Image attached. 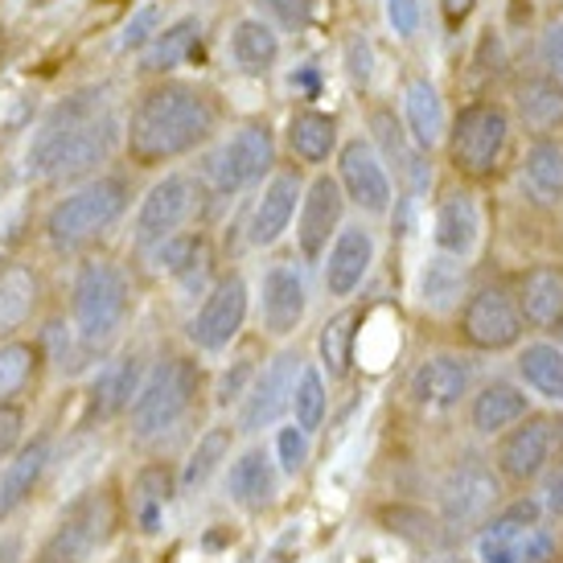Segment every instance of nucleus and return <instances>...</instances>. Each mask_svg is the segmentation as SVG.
Returning a JSON list of instances; mask_svg holds the SVG:
<instances>
[{
	"label": "nucleus",
	"mask_w": 563,
	"mask_h": 563,
	"mask_svg": "<svg viewBox=\"0 0 563 563\" xmlns=\"http://www.w3.org/2000/svg\"><path fill=\"white\" fill-rule=\"evenodd\" d=\"M527 329H555L563 317V264H534L515 284Z\"/></svg>",
	"instance_id": "7c9ffc66"
},
{
	"label": "nucleus",
	"mask_w": 563,
	"mask_h": 563,
	"mask_svg": "<svg viewBox=\"0 0 563 563\" xmlns=\"http://www.w3.org/2000/svg\"><path fill=\"white\" fill-rule=\"evenodd\" d=\"M222 132V99L206 82L144 79L124 111V157L136 169H165L202 153Z\"/></svg>",
	"instance_id": "f257e3e1"
},
{
	"label": "nucleus",
	"mask_w": 563,
	"mask_h": 563,
	"mask_svg": "<svg viewBox=\"0 0 563 563\" xmlns=\"http://www.w3.org/2000/svg\"><path fill=\"white\" fill-rule=\"evenodd\" d=\"M342 63H345V75L354 87H371L375 82V46H371V37L366 33H350L342 42Z\"/></svg>",
	"instance_id": "de8ad7c7"
},
{
	"label": "nucleus",
	"mask_w": 563,
	"mask_h": 563,
	"mask_svg": "<svg viewBox=\"0 0 563 563\" xmlns=\"http://www.w3.org/2000/svg\"><path fill=\"white\" fill-rule=\"evenodd\" d=\"M543 522V510L534 498H518L510 506H501L482 522V534H477V555L482 563H515L518 539L527 527Z\"/></svg>",
	"instance_id": "473e14b6"
},
{
	"label": "nucleus",
	"mask_w": 563,
	"mask_h": 563,
	"mask_svg": "<svg viewBox=\"0 0 563 563\" xmlns=\"http://www.w3.org/2000/svg\"><path fill=\"white\" fill-rule=\"evenodd\" d=\"M144 371H148L144 354H136V350H128L120 358H111L108 366H99L91 391H87V420L108 423L128 416V407H132V399H136L144 383Z\"/></svg>",
	"instance_id": "393cba45"
},
{
	"label": "nucleus",
	"mask_w": 563,
	"mask_h": 563,
	"mask_svg": "<svg viewBox=\"0 0 563 563\" xmlns=\"http://www.w3.org/2000/svg\"><path fill=\"white\" fill-rule=\"evenodd\" d=\"M239 563H251V560H239Z\"/></svg>",
	"instance_id": "13d9d810"
},
{
	"label": "nucleus",
	"mask_w": 563,
	"mask_h": 563,
	"mask_svg": "<svg viewBox=\"0 0 563 563\" xmlns=\"http://www.w3.org/2000/svg\"><path fill=\"white\" fill-rule=\"evenodd\" d=\"M305 358H300V350H280V354H272V358L255 371V383L247 387V395L239 399L235 407V432L239 437H260L267 428H276V423L288 416V404H292V387H297V375Z\"/></svg>",
	"instance_id": "2eb2a0df"
},
{
	"label": "nucleus",
	"mask_w": 563,
	"mask_h": 563,
	"mask_svg": "<svg viewBox=\"0 0 563 563\" xmlns=\"http://www.w3.org/2000/svg\"><path fill=\"white\" fill-rule=\"evenodd\" d=\"M70 329L79 338L82 354L95 358L103 354L120 333H124L128 317H132V280L128 267L111 255H95L87 251L82 264H75L70 276Z\"/></svg>",
	"instance_id": "20e7f679"
},
{
	"label": "nucleus",
	"mask_w": 563,
	"mask_h": 563,
	"mask_svg": "<svg viewBox=\"0 0 563 563\" xmlns=\"http://www.w3.org/2000/svg\"><path fill=\"white\" fill-rule=\"evenodd\" d=\"M362 309L358 305H345L329 317L321 333H317V366L329 383H345L354 375V350H358V333H362Z\"/></svg>",
	"instance_id": "f704fd0d"
},
{
	"label": "nucleus",
	"mask_w": 563,
	"mask_h": 563,
	"mask_svg": "<svg viewBox=\"0 0 563 563\" xmlns=\"http://www.w3.org/2000/svg\"><path fill=\"white\" fill-rule=\"evenodd\" d=\"M515 563H560V539H555L543 522H534V527H527L522 539H518Z\"/></svg>",
	"instance_id": "8fccbe9b"
},
{
	"label": "nucleus",
	"mask_w": 563,
	"mask_h": 563,
	"mask_svg": "<svg viewBox=\"0 0 563 563\" xmlns=\"http://www.w3.org/2000/svg\"><path fill=\"white\" fill-rule=\"evenodd\" d=\"M300 194H305V165H284V169H276L272 177H267L264 186H260V194H255L251 214H247L251 247L255 251L276 247V243L292 231Z\"/></svg>",
	"instance_id": "a211bd4d"
},
{
	"label": "nucleus",
	"mask_w": 563,
	"mask_h": 563,
	"mask_svg": "<svg viewBox=\"0 0 563 563\" xmlns=\"http://www.w3.org/2000/svg\"><path fill=\"white\" fill-rule=\"evenodd\" d=\"M473 395V362L465 354H428V358L411 371L407 378V399L411 407H420L428 416L437 411H453Z\"/></svg>",
	"instance_id": "aec40b11"
},
{
	"label": "nucleus",
	"mask_w": 563,
	"mask_h": 563,
	"mask_svg": "<svg viewBox=\"0 0 563 563\" xmlns=\"http://www.w3.org/2000/svg\"><path fill=\"white\" fill-rule=\"evenodd\" d=\"M420 309L432 317H449L461 309V300L470 297V260L456 255H428V264L420 272Z\"/></svg>",
	"instance_id": "2f4dec72"
},
{
	"label": "nucleus",
	"mask_w": 563,
	"mask_h": 563,
	"mask_svg": "<svg viewBox=\"0 0 563 563\" xmlns=\"http://www.w3.org/2000/svg\"><path fill=\"white\" fill-rule=\"evenodd\" d=\"M288 416L297 428H305L309 437L321 432V423L329 416V378L321 375L317 362H305L297 375V387H292V404H288Z\"/></svg>",
	"instance_id": "37998d69"
},
{
	"label": "nucleus",
	"mask_w": 563,
	"mask_h": 563,
	"mask_svg": "<svg viewBox=\"0 0 563 563\" xmlns=\"http://www.w3.org/2000/svg\"><path fill=\"white\" fill-rule=\"evenodd\" d=\"M309 440L313 437L297 423H276V465H280L284 477H300L309 470V456H313Z\"/></svg>",
	"instance_id": "c03bdc74"
},
{
	"label": "nucleus",
	"mask_w": 563,
	"mask_h": 563,
	"mask_svg": "<svg viewBox=\"0 0 563 563\" xmlns=\"http://www.w3.org/2000/svg\"><path fill=\"white\" fill-rule=\"evenodd\" d=\"M49 461H54V440H49L46 432L25 440V444L4 461V470H0V522L30 501V494L42 485V477H46Z\"/></svg>",
	"instance_id": "cd10ccee"
},
{
	"label": "nucleus",
	"mask_w": 563,
	"mask_h": 563,
	"mask_svg": "<svg viewBox=\"0 0 563 563\" xmlns=\"http://www.w3.org/2000/svg\"><path fill=\"white\" fill-rule=\"evenodd\" d=\"M383 13H387V25L399 42H411L423 25V4L420 0H383Z\"/></svg>",
	"instance_id": "3c124183"
},
{
	"label": "nucleus",
	"mask_w": 563,
	"mask_h": 563,
	"mask_svg": "<svg viewBox=\"0 0 563 563\" xmlns=\"http://www.w3.org/2000/svg\"><path fill=\"white\" fill-rule=\"evenodd\" d=\"M235 437H239L235 423H214V428H206L202 437H198V444L189 449L181 473H177V489H181V494H198V489H206L210 477L231 461Z\"/></svg>",
	"instance_id": "58836bf2"
},
{
	"label": "nucleus",
	"mask_w": 563,
	"mask_h": 563,
	"mask_svg": "<svg viewBox=\"0 0 563 563\" xmlns=\"http://www.w3.org/2000/svg\"><path fill=\"white\" fill-rule=\"evenodd\" d=\"M531 411V395L518 383H506V378H494V383H482L477 391L470 395V428L485 440H498L510 423H518Z\"/></svg>",
	"instance_id": "c756f323"
},
{
	"label": "nucleus",
	"mask_w": 563,
	"mask_h": 563,
	"mask_svg": "<svg viewBox=\"0 0 563 563\" xmlns=\"http://www.w3.org/2000/svg\"><path fill=\"white\" fill-rule=\"evenodd\" d=\"M115 522H120L115 494L111 489H87L82 498L66 506V515L58 518V527L49 531V539L37 551V563H91L95 551L108 548Z\"/></svg>",
	"instance_id": "1a4fd4ad"
},
{
	"label": "nucleus",
	"mask_w": 563,
	"mask_h": 563,
	"mask_svg": "<svg viewBox=\"0 0 563 563\" xmlns=\"http://www.w3.org/2000/svg\"><path fill=\"white\" fill-rule=\"evenodd\" d=\"M515 115L534 136H551L563 128V87L548 70L522 75L515 82Z\"/></svg>",
	"instance_id": "e433bc0d"
},
{
	"label": "nucleus",
	"mask_w": 563,
	"mask_h": 563,
	"mask_svg": "<svg viewBox=\"0 0 563 563\" xmlns=\"http://www.w3.org/2000/svg\"><path fill=\"white\" fill-rule=\"evenodd\" d=\"M522 189L534 206L563 202V141L534 136L522 153Z\"/></svg>",
	"instance_id": "4c0bfd02"
},
{
	"label": "nucleus",
	"mask_w": 563,
	"mask_h": 563,
	"mask_svg": "<svg viewBox=\"0 0 563 563\" xmlns=\"http://www.w3.org/2000/svg\"><path fill=\"white\" fill-rule=\"evenodd\" d=\"M432 247L456 260H473L482 247V202L470 181L449 186L432 210Z\"/></svg>",
	"instance_id": "4be33fe9"
},
{
	"label": "nucleus",
	"mask_w": 563,
	"mask_h": 563,
	"mask_svg": "<svg viewBox=\"0 0 563 563\" xmlns=\"http://www.w3.org/2000/svg\"><path fill=\"white\" fill-rule=\"evenodd\" d=\"M378 255L375 231L366 222H345L333 235V243L321 255V284L333 300H350L362 288V280L371 276Z\"/></svg>",
	"instance_id": "412c9836"
},
{
	"label": "nucleus",
	"mask_w": 563,
	"mask_h": 563,
	"mask_svg": "<svg viewBox=\"0 0 563 563\" xmlns=\"http://www.w3.org/2000/svg\"><path fill=\"white\" fill-rule=\"evenodd\" d=\"M157 33H161V4L148 0V4H141L136 13L128 16L124 33H120V49H124V54H141Z\"/></svg>",
	"instance_id": "09e8293b"
},
{
	"label": "nucleus",
	"mask_w": 563,
	"mask_h": 563,
	"mask_svg": "<svg viewBox=\"0 0 563 563\" xmlns=\"http://www.w3.org/2000/svg\"><path fill=\"white\" fill-rule=\"evenodd\" d=\"M510 108L498 99H473L449 120V136H444V153L449 165L461 181H489L498 177L501 157L510 148Z\"/></svg>",
	"instance_id": "0eeeda50"
},
{
	"label": "nucleus",
	"mask_w": 563,
	"mask_h": 563,
	"mask_svg": "<svg viewBox=\"0 0 563 563\" xmlns=\"http://www.w3.org/2000/svg\"><path fill=\"white\" fill-rule=\"evenodd\" d=\"M404 128L407 136H411V144L420 148V153H437L440 144H444V136H449V108H444V95H440V87L432 79H411L404 87Z\"/></svg>",
	"instance_id": "c85d7f7f"
},
{
	"label": "nucleus",
	"mask_w": 563,
	"mask_h": 563,
	"mask_svg": "<svg viewBox=\"0 0 563 563\" xmlns=\"http://www.w3.org/2000/svg\"><path fill=\"white\" fill-rule=\"evenodd\" d=\"M555 444H560V420L543 416V411H527L518 423H510L498 437L494 449V470L506 485L527 489L534 485L555 461Z\"/></svg>",
	"instance_id": "ddd939ff"
},
{
	"label": "nucleus",
	"mask_w": 563,
	"mask_h": 563,
	"mask_svg": "<svg viewBox=\"0 0 563 563\" xmlns=\"http://www.w3.org/2000/svg\"><path fill=\"white\" fill-rule=\"evenodd\" d=\"M309 317V280L292 260L264 267L260 280V325L272 342H288L297 338V329Z\"/></svg>",
	"instance_id": "6ab92c4d"
},
{
	"label": "nucleus",
	"mask_w": 563,
	"mask_h": 563,
	"mask_svg": "<svg viewBox=\"0 0 563 563\" xmlns=\"http://www.w3.org/2000/svg\"><path fill=\"white\" fill-rule=\"evenodd\" d=\"M222 485H227V498L235 501L239 510L260 515L280 494V465L272 461V453H267L264 444H247L243 453L227 461Z\"/></svg>",
	"instance_id": "5701e85b"
},
{
	"label": "nucleus",
	"mask_w": 563,
	"mask_h": 563,
	"mask_svg": "<svg viewBox=\"0 0 563 563\" xmlns=\"http://www.w3.org/2000/svg\"><path fill=\"white\" fill-rule=\"evenodd\" d=\"M25 444V407L0 404V461H9Z\"/></svg>",
	"instance_id": "603ef678"
},
{
	"label": "nucleus",
	"mask_w": 563,
	"mask_h": 563,
	"mask_svg": "<svg viewBox=\"0 0 563 563\" xmlns=\"http://www.w3.org/2000/svg\"><path fill=\"white\" fill-rule=\"evenodd\" d=\"M267 25H276L280 33H305L313 25L317 0H251Z\"/></svg>",
	"instance_id": "a18cd8bd"
},
{
	"label": "nucleus",
	"mask_w": 563,
	"mask_h": 563,
	"mask_svg": "<svg viewBox=\"0 0 563 563\" xmlns=\"http://www.w3.org/2000/svg\"><path fill=\"white\" fill-rule=\"evenodd\" d=\"M128 210H132V177L120 169H103L49 202L42 235L54 255H87Z\"/></svg>",
	"instance_id": "7ed1b4c3"
},
{
	"label": "nucleus",
	"mask_w": 563,
	"mask_h": 563,
	"mask_svg": "<svg viewBox=\"0 0 563 563\" xmlns=\"http://www.w3.org/2000/svg\"><path fill=\"white\" fill-rule=\"evenodd\" d=\"M206 387V371L198 354L173 350L144 371V383L128 407V432L132 440H161L177 432L194 416L198 395Z\"/></svg>",
	"instance_id": "39448f33"
},
{
	"label": "nucleus",
	"mask_w": 563,
	"mask_h": 563,
	"mask_svg": "<svg viewBox=\"0 0 563 563\" xmlns=\"http://www.w3.org/2000/svg\"><path fill=\"white\" fill-rule=\"evenodd\" d=\"M501 489H506V482L498 477V470L477 461V456L453 465V470L444 473V482H440V498H437L440 527H449V531H473V527H482L485 518L498 510Z\"/></svg>",
	"instance_id": "4468645a"
},
{
	"label": "nucleus",
	"mask_w": 563,
	"mask_h": 563,
	"mask_svg": "<svg viewBox=\"0 0 563 563\" xmlns=\"http://www.w3.org/2000/svg\"><path fill=\"white\" fill-rule=\"evenodd\" d=\"M555 333H560V342H555V345L563 350V317H560V325H555Z\"/></svg>",
	"instance_id": "4d7b16f0"
},
{
	"label": "nucleus",
	"mask_w": 563,
	"mask_h": 563,
	"mask_svg": "<svg viewBox=\"0 0 563 563\" xmlns=\"http://www.w3.org/2000/svg\"><path fill=\"white\" fill-rule=\"evenodd\" d=\"M198 42H202V16H173L169 25H161L157 37L141 49V66L136 70H141L144 79H165L177 66L189 63V54L198 49Z\"/></svg>",
	"instance_id": "72a5a7b5"
},
{
	"label": "nucleus",
	"mask_w": 563,
	"mask_h": 563,
	"mask_svg": "<svg viewBox=\"0 0 563 563\" xmlns=\"http://www.w3.org/2000/svg\"><path fill=\"white\" fill-rule=\"evenodd\" d=\"M144 260L153 264L157 276L186 284V288H194L198 276H206L210 264H214V255H210V239H206L202 231H177V235H169L165 243H157Z\"/></svg>",
	"instance_id": "c9c22d12"
},
{
	"label": "nucleus",
	"mask_w": 563,
	"mask_h": 563,
	"mask_svg": "<svg viewBox=\"0 0 563 563\" xmlns=\"http://www.w3.org/2000/svg\"><path fill=\"white\" fill-rule=\"evenodd\" d=\"M366 136L378 148L383 165L391 169L395 194L404 189L407 202H420L423 194L432 189V161H428V153H420L411 144L404 120L395 115V108H371V115H366Z\"/></svg>",
	"instance_id": "dca6fc26"
},
{
	"label": "nucleus",
	"mask_w": 563,
	"mask_h": 563,
	"mask_svg": "<svg viewBox=\"0 0 563 563\" xmlns=\"http://www.w3.org/2000/svg\"><path fill=\"white\" fill-rule=\"evenodd\" d=\"M440 9V21H444V30L449 33H461L470 25V16L477 13V0H437Z\"/></svg>",
	"instance_id": "5fc2aeb1"
},
{
	"label": "nucleus",
	"mask_w": 563,
	"mask_h": 563,
	"mask_svg": "<svg viewBox=\"0 0 563 563\" xmlns=\"http://www.w3.org/2000/svg\"><path fill=\"white\" fill-rule=\"evenodd\" d=\"M202 181H198V173H186V169H165L153 181V186L144 189L141 206H136V214H132V247L148 255V251L165 243L169 235L177 231H186L189 219L198 214V206H202Z\"/></svg>",
	"instance_id": "9d476101"
},
{
	"label": "nucleus",
	"mask_w": 563,
	"mask_h": 563,
	"mask_svg": "<svg viewBox=\"0 0 563 563\" xmlns=\"http://www.w3.org/2000/svg\"><path fill=\"white\" fill-rule=\"evenodd\" d=\"M42 362H46L42 342H25V338L0 342V404H16V395L30 391Z\"/></svg>",
	"instance_id": "79ce46f5"
},
{
	"label": "nucleus",
	"mask_w": 563,
	"mask_h": 563,
	"mask_svg": "<svg viewBox=\"0 0 563 563\" xmlns=\"http://www.w3.org/2000/svg\"><path fill=\"white\" fill-rule=\"evenodd\" d=\"M333 177L342 186L345 202L354 206L362 219H387L395 202H399L391 169L383 165V157H378V148L371 144L366 132L342 141L338 157H333Z\"/></svg>",
	"instance_id": "f8f14e48"
},
{
	"label": "nucleus",
	"mask_w": 563,
	"mask_h": 563,
	"mask_svg": "<svg viewBox=\"0 0 563 563\" xmlns=\"http://www.w3.org/2000/svg\"><path fill=\"white\" fill-rule=\"evenodd\" d=\"M284 148L305 169H325L342 148V120L321 108H297L284 124Z\"/></svg>",
	"instance_id": "b1692460"
},
{
	"label": "nucleus",
	"mask_w": 563,
	"mask_h": 563,
	"mask_svg": "<svg viewBox=\"0 0 563 563\" xmlns=\"http://www.w3.org/2000/svg\"><path fill=\"white\" fill-rule=\"evenodd\" d=\"M292 87H300L305 95H317V66H300V70H292Z\"/></svg>",
	"instance_id": "6e6d98bb"
},
{
	"label": "nucleus",
	"mask_w": 563,
	"mask_h": 563,
	"mask_svg": "<svg viewBox=\"0 0 563 563\" xmlns=\"http://www.w3.org/2000/svg\"><path fill=\"white\" fill-rule=\"evenodd\" d=\"M124 153V115L111 108L108 87H82L63 95L37 124L25 153L30 181L79 186Z\"/></svg>",
	"instance_id": "f03ea898"
},
{
	"label": "nucleus",
	"mask_w": 563,
	"mask_h": 563,
	"mask_svg": "<svg viewBox=\"0 0 563 563\" xmlns=\"http://www.w3.org/2000/svg\"><path fill=\"white\" fill-rule=\"evenodd\" d=\"M177 494V477H173L169 465H144L136 477H132V518L144 534H157L161 531V518H165V506Z\"/></svg>",
	"instance_id": "a19ab883"
},
{
	"label": "nucleus",
	"mask_w": 563,
	"mask_h": 563,
	"mask_svg": "<svg viewBox=\"0 0 563 563\" xmlns=\"http://www.w3.org/2000/svg\"><path fill=\"white\" fill-rule=\"evenodd\" d=\"M227 54H231V63H235L239 75H247V79H267L284 58L280 30L267 25L260 13L239 16L235 25H231V33H227Z\"/></svg>",
	"instance_id": "a878e982"
},
{
	"label": "nucleus",
	"mask_w": 563,
	"mask_h": 563,
	"mask_svg": "<svg viewBox=\"0 0 563 563\" xmlns=\"http://www.w3.org/2000/svg\"><path fill=\"white\" fill-rule=\"evenodd\" d=\"M515 371L522 378V387L539 395L543 404H563V350L548 338L518 345Z\"/></svg>",
	"instance_id": "ea45409f"
},
{
	"label": "nucleus",
	"mask_w": 563,
	"mask_h": 563,
	"mask_svg": "<svg viewBox=\"0 0 563 563\" xmlns=\"http://www.w3.org/2000/svg\"><path fill=\"white\" fill-rule=\"evenodd\" d=\"M456 338L477 354H506L527 338V321L518 309L515 284L485 280L456 309Z\"/></svg>",
	"instance_id": "6e6552de"
},
{
	"label": "nucleus",
	"mask_w": 563,
	"mask_h": 563,
	"mask_svg": "<svg viewBox=\"0 0 563 563\" xmlns=\"http://www.w3.org/2000/svg\"><path fill=\"white\" fill-rule=\"evenodd\" d=\"M42 297H46V288H42L37 267L25 260L0 264V342H9L30 325L42 309Z\"/></svg>",
	"instance_id": "bb28decb"
},
{
	"label": "nucleus",
	"mask_w": 563,
	"mask_h": 563,
	"mask_svg": "<svg viewBox=\"0 0 563 563\" xmlns=\"http://www.w3.org/2000/svg\"><path fill=\"white\" fill-rule=\"evenodd\" d=\"M251 317V284L243 272H222L219 280L206 288L202 305L186 321V342L198 354H222L231 350Z\"/></svg>",
	"instance_id": "9b49d317"
},
{
	"label": "nucleus",
	"mask_w": 563,
	"mask_h": 563,
	"mask_svg": "<svg viewBox=\"0 0 563 563\" xmlns=\"http://www.w3.org/2000/svg\"><path fill=\"white\" fill-rule=\"evenodd\" d=\"M539 63L563 87V21H551L548 30H543V37H539Z\"/></svg>",
	"instance_id": "864d4df0"
},
{
	"label": "nucleus",
	"mask_w": 563,
	"mask_h": 563,
	"mask_svg": "<svg viewBox=\"0 0 563 563\" xmlns=\"http://www.w3.org/2000/svg\"><path fill=\"white\" fill-rule=\"evenodd\" d=\"M345 194L338 186V177L329 169H317L309 181H305V194H300L297 206V251L305 264H321L325 247L333 243V235L345 227Z\"/></svg>",
	"instance_id": "f3484780"
},
{
	"label": "nucleus",
	"mask_w": 563,
	"mask_h": 563,
	"mask_svg": "<svg viewBox=\"0 0 563 563\" xmlns=\"http://www.w3.org/2000/svg\"><path fill=\"white\" fill-rule=\"evenodd\" d=\"M255 371H260V362L251 358V354H243V358L231 362V366L219 375V383H214V407H219V411L239 407V399H243L247 387L255 383Z\"/></svg>",
	"instance_id": "49530a36"
},
{
	"label": "nucleus",
	"mask_w": 563,
	"mask_h": 563,
	"mask_svg": "<svg viewBox=\"0 0 563 563\" xmlns=\"http://www.w3.org/2000/svg\"><path fill=\"white\" fill-rule=\"evenodd\" d=\"M280 144H276V132L267 120H239L227 136H222L210 157H206L198 181H202V194H214V198H235L243 189H260L280 169Z\"/></svg>",
	"instance_id": "423d86ee"
}]
</instances>
